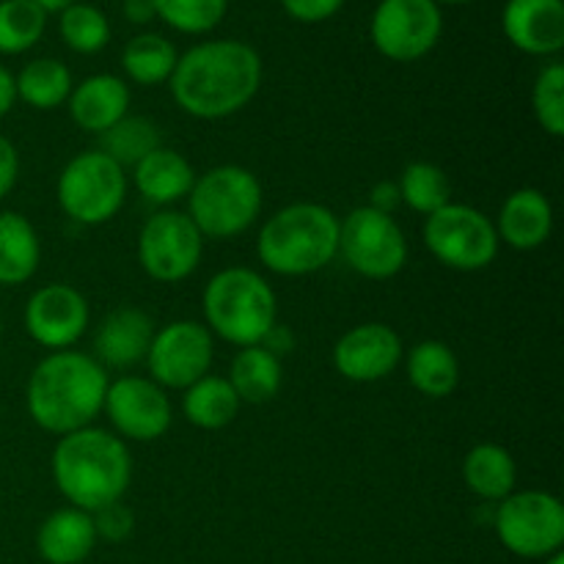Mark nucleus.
<instances>
[{"label": "nucleus", "instance_id": "f257e3e1", "mask_svg": "<svg viewBox=\"0 0 564 564\" xmlns=\"http://www.w3.org/2000/svg\"><path fill=\"white\" fill-rule=\"evenodd\" d=\"M174 102L196 119H226L246 108L262 86V58L237 39H213L176 58L169 80Z\"/></svg>", "mask_w": 564, "mask_h": 564}, {"label": "nucleus", "instance_id": "f03ea898", "mask_svg": "<svg viewBox=\"0 0 564 564\" xmlns=\"http://www.w3.org/2000/svg\"><path fill=\"white\" fill-rule=\"evenodd\" d=\"M108 383V372L94 356L77 350L50 352L28 378V413L44 433L58 438L91 427L102 413Z\"/></svg>", "mask_w": 564, "mask_h": 564}, {"label": "nucleus", "instance_id": "7ed1b4c3", "mask_svg": "<svg viewBox=\"0 0 564 564\" xmlns=\"http://www.w3.org/2000/svg\"><path fill=\"white\" fill-rule=\"evenodd\" d=\"M130 449L119 435L83 427L61 435L53 449V479L58 494L83 512H97L121 501L130 488Z\"/></svg>", "mask_w": 564, "mask_h": 564}, {"label": "nucleus", "instance_id": "20e7f679", "mask_svg": "<svg viewBox=\"0 0 564 564\" xmlns=\"http://www.w3.org/2000/svg\"><path fill=\"white\" fill-rule=\"evenodd\" d=\"M259 262L279 275H312L339 253V218L328 207L297 202L264 220L257 237Z\"/></svg>", "mask_w": 564, "mask_h": 564}, {"label": "nucleus", "instance_id": "39448f33", "mask_svg": "<svg viewBox=\"0 0 564 564\" xmlns=\"http://www.w3.org/2000/svg\"><path fill=\"white\" fill-rule=\"evenodd\" d=\"M209 334L237 347H253L264 339L279 317L275 292L257 270L226 268L209 279L202 297Z\"/></svg>", "mask_w": 564, "mask_h": 564}, {"label": "nucleus", "instance_id": "423d86ee", "mask_svg": "<svg viewBox=\"0 0 564 564\" xmlns=\"http://www.w3.org/2000/svg\"><path fill=\"white\" fill-rule=\"evenodd\" d=\"M187 198H191L187 218L209 240L240 237L257 224L262 213V185L257 174L242 165H218L196 176Z\"/></svg>", "mask_w": 564, "mask_h": 564}, {"label": "nucleus", "instance_id": "0eeeda50", "mask_svg": "<svg viewBox=\"0 0 564 564\" xmlns=\"http://www.w3.org/2000/svg\"><path fill=\"white\" fill-rule=\"evenodd\" d=\"M58 204L66 218L83 226H99L116 218L127 198V174L119 163L102 154L80 152L58 174Z\"/></svg>", "mask_w": 564, "mask_h": 564}, {"label": "nucleus", "instance_id": "6e6552de", "mask_svg": "<svg viewBox=\"0 0 564 564\" xmlns=\"http://www.w3.org/2000/svg\"><path fill=\"white\" fill-rule=\"evenodd\" d=\"M496 534L521 560H549L564 545V505L545 490H521L499 501Z\"/></svg>", "mask_w": 564, "mask_h": 564}, {"label": "nucleus", "instance_id": "1a4fd4ad", "mask_svg": "<svg viewBox=\"0 0 564 564\" xmlns=\"http://www.w3.org/2000/svg\"><path fill=\"white\" fill-rule=\"evenodd\" d=\"M424 246L444 268L474 273L494 264L499 253L496 224L468 204H446L424 220Z\"/></svg>", "mask_w": 564, "mask_h": 564}, {"label": "nucleus", "instance_id": "9d476101", "mask_svg": "<svg viewBox=\"0 0 564 564\" xmlns=\"http://www.w3.org/2000/svg\"><path fill=\"white\" fill-rule=\"evenodd\" d=\"M339 253L364 279H391L408 262L405 231L391 215L356 207L339 220Z\"/></svg>", "mask_w": 564, "mask_h": 564}, {"label": "nucleus", "instance_id": "9b49d317", "mask_svg": "<svg viewBox=\"0 0 564 564\" xmlns=\"http://www.w3.org/2000/svg\"><path fill=\"white\" fill-rule=\"evenodd\" d=\"M204 253V237L187 213L160 209L138 235V262L143 273L163 284H180L196 273Z\"/></svg>", "mask_w": 564, "mask_h": 564}, {"label": "nucleus", "instance_id": "f8f14e48", "mask_svg": "<svg viewBox=\"0 0 564 564\" xmlns=\"http://www.w3.org/2000/svg\"><path fill=\"white\" fill-rule=\"evenodd\" d=\"M444 33V14L433 0H380L369 36L380 55L397 64H411L433 53Z\"/></svg>", "mask_w": 564, "mask_h": 564}, {"label": "nucleus", "instance_id": "ddd939ff", "mask_svg": "<svg viewBox=\"0 0 564 564\" xmlns=\"http://www.w3.org/2000/svg\"><path fill=\"white\" fill-rule=\"evenodd\" d=\"M215 345L207 325L193 319H176L154 330L147 352L149 375L160 389L185 391L213 367Z\"/></svg>", "mask_w": 564, "mask_h": 564}, {"label": "nucleus", "instance_id": "4468645a", "mask_svg": "<svg viewBox=\"0 0 564 564\" xmlns=\"http://www.w3.org/2000/svg\"><path fill=\"white\" fill-rule=\"evenodd\" d=\"M102 411L121 438L158 441L171 427V402L154 380L124 375L108 383Z\"/></svg>", "mask_w": 564, "mask_h": 564}, {"label": "nucleus", "instance_id": "2eb2a0df", "mask_svg": "<svg viewBox=\"0 0 564 564\" xmlns=\"http://www.w3.org/2000/svg\"><path fill=\"white\" fill-rule=\"evenodd\" d=\"M88 301L69 284H47L25 306V330L47 350H69L88 328Z\"/></svg>", "mask_w": 564, "mask_h": 564}, {"label": "nucleus", "instance_id": "dca6fc26", "mask_svg": "<svg viewBox=\"0 0 564 564\" xmlns=\"http://www.w3.org/2000/svg\"><path fill=\"white\" fill-rule=\"evenodd\" d=\"M402 339L391 325L364 323L339 336L334 347L336 372L352 383H375L400 367Z\"/></svg>", "mask_w": 564, "mask_h": 564}, {"label": "nucleus", "instance_id": "f3484780", "mask_svg": "<svg viewBox=\"0 0 564 564\" xmlns=\"http://www.w3.org/2000/svg\"><path fill=\"white\" fill-rule=\"evenodd\" d=\"M501 28L527 55H556L564 47V0H507Z\"/></svg>", "mask_w": 564, "mask_h": 564}, {"label": "nucleus", "instance_id": "a211bd4d", "mask_svg": "<svg viewBox=\"0 0 564 564\" xmlns=\"http://www.w3.org/2000/svg\"><path fill=\"white\" fill-rule=\"evenodd\" d=\"M152 336L154 323L147 312L135 306H121L99 323L94 334V358L102 367L130 369L147 361Z\"/></svg>", "mask_w": 564, "mask_h": 564}, {"label": "nucleus", "instance_id": "6ab92c4d", "mask_svg": "<svg viewBox=\"0 0 564 564\" xmlns=\"http://www.w3.org/2000/svg\"><path fill=\"white\" fill-rule=\"evenodd\" d=\"M554 231V207L538 187H521L501 204L496 235L516 251H534Z\"/></svg>", "mask_w": 564, "mask_h": 564}, {"label": "nucleus", "instance_id": "aec40b11", "mask_svg": "<svg viewBox=\"0 0 564 564\" xmlns=\"http://www.w3.org/2000/svg\"><path fill=\"white\" fill-rule=\"evenodd\" d=\"M69 116L80 130L102 135L130 110V86L116 75H91L72 88Z\"/></svg>", "mask_w": 564, "mask_h": 564}, {"label": "nucleus", "instance_id": "412c9836", "mask_svg": "<svg viewBox=\"0 0 564 564\" xmlns=\"http://www.w3.org/2000/svg\"><path fill=\"white\" fill-rule=\"evenodd\" d=\"M97 545L91 512L64 507L44 518L36 534V551L47 564H80Z\"/></svg>", "mask_w": 564, "mask_h": 564}, {"label": "nucleus", "instance_id": "4be33fe9", "mask_svg": "<svg viewBox=\"0 0 564 564\" xmlns=\"http://www.w3.org/2000/svg\"><path fill=\"white\" fill-rule=\"evenodd\" d=\"M132 180L147 202L169 207L180 198H187L193 182H196V171H193L191 160L182 158L180 152L160 147L147 154L141 163L132 165Z\"/></svg>", "mask_w": 564, "mask_h": 564}, {"label": "nucleus", "instance_id": "5701e85b", "mask_svg": "<svg viewBox=\"0 0 564 564\" xmlns=\"http://www.w3.org/2000/svg\"><path fill=\"white\" fill-rule=\"evenodd\" d=\"M42 242L31 220L20 213H0V286H20L36 273Z\"/></svg>", "mask_w": 564, "mask_h": 564}, {"label": "nucleus", "instance_id": "b1692460", "mask_svg": "<svg viewBox=\"0 0 564 564\" xmlns=\"http://www.w3.org/2000/svg\"><path fill=\"white\" fill-rule=\"evenodd\" d=\"M463 479L474 496L485 501H505L516 494L518 466L499 444H477L463 460Z\"/></svg>", "mask_w": 564, "mask_h": 564}, {"label": "nucleus", "instance_id": "393cba45", "mask_svg": "<svg viewBox=\"0 0 564 564\" xmlns=\"http://www.w3.org/2000/svg\"><path fill=\"white\" fill-rule=\"evenodd\" d=\"M405 369L413 389L430 400H444V397L455 394L457 383H460V361H457L455 350L438 339L419 341L408 356Z\"/></svg>", "mask_w": 564, "mask_h": 564}, {"label": "nucleus", "instance_id": "a878e982", "mask_svg": "<svg viewBox=\"0 0 564 564\" xmlns=\"http://www.w3.org/2000/svg\"><path fill=\"white\" fill-rule=\"evenodd\" d=\"M240 397L231 389L229 378L204 375L182 394V413L198 430H224L240 413Z\"/></svg>", "mask_w": 564, "mask_h": 564}, {"label": "nucleus", "instance_id": "bb28decb", "mask_svg": "<svg viewBox=\"0 0 564 564\" xmlns=\"http://www.w3.org/2000/svg\"><path fill=\"white\" fill-rule=\"evenodd\" d=\"M229 383L240 402L262 405L270 402L281 389V358L264 350L262 345L240 347L229 367Z\"/></svg>", "mask_w": 564, "mask_h": 564}, {"label": "nucleus", "instance_id": "cd10ccee", "mask_svg": "<svg viewBox=\"0 0 564 564\" xmlns=\"http://www.w3.org/2000/svg\"><path fill=\"white\" fill-rule=\"evenodd\" d=\"M17 99L36 110H53L69 99L72 88V72L64 61L58 58H36L20 69L14 77Z\"/></svg>", "mask_w": 564, "mask_h": 564}, {"label": "nucleus", "instance_id": "c85d7f7f", "mask_svg": "<svg viewBox=\"0 0 564 564\" xmlns=\"http://www.w3.org/2000/svg\"><path fill=\"white\" fill-rule=\"evenodd\" d=\"M176 47L160 33H138L124 44L121 66L124 75L138 86H160L169 83L176 66Z\"/></svg>", "mask_w": 564, "mask_h": 564}, {"label": "nucleus", "instance_id": "c756f323", "mask_svg": "<svg viewBox=\"0 0 564 564\" xmlns=\"http://www.w3.org/2000/svg\"><path fill=\"white\" fill-rule=\"evenodd\" d=\"M160 147H163L160 143V127L147 116L127 113L124 119L116 121L108 132L99 135V152L108 154L121 169L138 165L147 154H152Z\"/></svg>", "mask_w": 564, "mask_h": 564}, {"label": "nucleus", "instance_id": "7c9ffc66", "mask_svg": "<svg viewBox=\"0 0 564 564\" xmlns=\"http://www.w3.org/2000/svg\"><path fill=\"white\" fill-rule=\"evenodd\" d=\"M397 187H400L402 204H408L419 215H433L444 209L446 204H452L449 176L433 163L405 165Z\"/></svg>", "mask_w": 564, "mask_h": 564}, {"label": "nucleus", "instance_id": "2f4dec72", "mask_svg": "<svg viewBox=\"0 0 564 564\" xmlns=\"http://www.w3.org/2000/svg\"><path fill=\"white\" fill-rule=\"evenodd\" d=\"M47 28V11L33 0H0V53L20 55L36 47Z\"/></svg>", "mask_w": 564, "mask_h": 564}, {"label": "nucleus", "instance_id": "473e14b6", "mask_svg": "<svg viewBox=\"0 0 564 564\" xmlns=\"http://www.w3.org/2000/svg\"><path fill=\"white\" fill-rule=\"evenodd\" d=\"M61 39L69 50L80 55H94L110 42V22L97 6L72 3L58 17Z\"/></svg>", "mask_w": 564, "mask_h": 564}, {"label": "nucleus", "instance_id": "72a5a7b5", "mask_svg": "<svg viewBox=\"0 0 564 564\" xmlns=\"http://www.w3.org/2000/svg\"><path fill=\"white\" fill-rule=\"evenodd\" d=\"M152 3L158 20L191 36H202L218 28L229 9V0H152Z\"/></svg>", "mask_w": 564, "mask_h": 564}, {"label": "nucleus", "instance_id": "f704fd0d", "mask_svg": "<svg viewBox=\"0 0 564 564\" xmlns=\"http://www.w3.org/2000/svg\"><path fill=\"white\" fill-rule=\"evenodd\" d=\"M534 119L549 135H564V66L560 61L543 66L532 88Z\"/></svg>", "mask_w": 564, "mask_h": 564}, {"label": "nucleus", "instance_id": "c9c22d12", "mask_svg": "<svg viewBox=\"0 0 564 564\" xmlns=\"http://www.w3.org/2000/svg\"><path fill=\"white\" fill-rule=\"evenodd\" d=\"M94 529H97V538L110 540V543H121L124 538H130L132 527V512L127 510L121 501H113V505L102 507V510L94 512Z\"/></svg>", "mask_w": 564, "mask_h": 564}, {"label": "nucleus", "instance_id": "e433bc0d", "mask_svg": "<svg viewBox=\"0 0 564 564\" xmlns=\"http://www.w3.org/2000/svg\"><path fill=\"white\" fill-rule=\"evenodd\" d=\"M281 6H284V11L292 20L314 25V22H325L334 14H339L345 0H281Z\"/></svg>", "mask_w": 564, "mask_h": 564}, {"label": "nucleus", "instance_id": "4c0bfd02", "mask_svg": "<svg viewBox=\"0 0 564 564\" xmlns=\"http://www.w3.org/2000/svg\"><path fill=\"white\" fill-rule=\"evenodd\" d=\"M17 176H20V154L9 138L0 135V202L14 191Z\"/></svg>", "mask_w": 564, "mask_h": 564}, {"label": "nucleus", "instance_id": "58836bf2", "mask_svg": "<svg viewBox=\"0 0 564 564\" xmlns=\"http://www.w3.org/2000/svg\"><path fill=\"white\" fill-rule=\"evenodd\" d=\"M400 204H402V198H400V187H397V182L383 180L372 187V202H369L367 207L391 215L397 207H400Z\"/></svg>", "mask_w": 564, "mask_h": 564}, {"label": "nucleus", "instance_id": "ea45409f", "mask_svg": "<svg viewBox=\"0 0 564 564\" xmlns=\"http://www.w3.org/2000/svg\"><path fill=\"white\" fill-rule=\"evenodd\" d=\"M259 345H262L268 352H273L275 358H281V356H286V352H290L292 347H295V334H292V330L286 328V325L275 323L273 328H270L268 334H264V339L259 341Z\"/></svg>", "mask_w": 564, "mask_h": 564}, {"label": "nucleus", "instance_id": "a19ab883", "mask_svg": "<svg viewBox=\"0 0 564 564\" xmlns=\"http://www.w3.org/2000/svg\"><path fill=\"white\" fill-rule=\"evenodd\" d=\"M124 17L132 25H147L158 14H154L152 0H124Z\"/></svg>", "mask_w": 564, "mask_h": 564}, {"label": "nucleus", "instance_id": "79ce46f5", "mask_svg": "<svg viewBox=\"0 0 564 564\" xmlns=\"http://www.w3.org/2000/svg\"><path fill=\"white\" fill-rule=\"evenodd\" d=\"M17 102V86H14V75L0 64V119L14 108Z\"/></svg>", "mask_w": 564, "mask_h": 564}, {"label": "nucleus", "instance_id": "37998d69", "mask_svg": "<svg viewBox=\"0 0 564 564\" xmlns=\"http://www.w3.org/2000/svg\"><path fill=\"white\" fill-rule=\"evenodd\" d=\"M33 3H36L42 11H47V14H53V11H64L66 6L77 3V0H33Z\"/></svg>", "mask_w": 564, "mask_h": 564}, {"label": "nucleus", "instance_id": "c03bdc74", "mask_svg": "<svg viewBox=\"0 0 564 564\" xmlns=\"http://www.w3.org/2000/svg\"><path fill=\"white\" fill-rule=\"evenodd\" d=\"M435 6H441V3H446V6H463V3H471V0H433Z\"/></svg>", "mask_w": 564, "mask_h": 564}, {"label": "nucleus", "instance_id": "a18cd8bd", "mask_svg": "<svg viewBox=\"0 0 564 564\" xmlns=\"http://www.w3.org/2000/svg\"><path fill=\"white\" fill-rule=\"evenodd\" d=\"M543 564H564V556H562V551H560V554L549 556V560H543Z\"/></svg>", "mask_w": 564, "mask_h": 564}, {"label": "nucleus", "instance_id": "49530a36", "mask_svg": "<svg viewBox=\"0 0 564 564\" xmlns=\"http://www.w3.org/2000/svg\"><path fill=\"white\" fill-rule=\"evenodd\" d=\"M0 334H3V319H0Z\"/></svg>", "mask_w": 564, "mask_h": 564}]
</instances>
